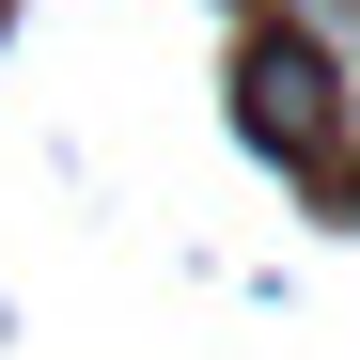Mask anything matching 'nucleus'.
<instances>
[{
  "instance_id": "f257e3e1",
  "label": "nucleus",
  "mask_w": 360,
  "mask_h": 360,
  "mask_svg": "<svg viewBox=\"0 0 360 360\" xmlns=\"http://www.w3.org/2000/svg\"><path fill=\"white\" fill-rule=\"evenodd\" d=\"M235 94H251V141H282L297 172H329V63H314V47H282V32H266Z\"/></svg>"
}]
</instances>
